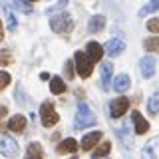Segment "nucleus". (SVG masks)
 Instances as JSON below:
<instances>
[{"instance_id":"0eeeda50","label":"nucleus","mask_w":159,"mask_h":159,"mask_svg":"<svg viewBox=\"0 0 159 159\" xmlns=\"http://www.w3.org/2000/svg\"><path fill=\"white\" fill-rule=\"evenodd\" d=\"M103 50L107 52V56L116 58V56H119V54L125 50V44H123V40H119V38H111V40H107V44H106Z\"/></svg>"},{"instance_id":"a878e982","label":"nucleus","mask_w":159,"mask_h":159,"mask_svg":"<svg viewBox=\"0 0 159 159\" xmlns=\"http://www.w3.org/2000/svg\"><path fill=\"white\" fill-rule=\"evenodd\" d=\"M147 30L149 32H155V34H159V18H151L147 22Z\"/></svg>"},{"instance_id":"7c9ffc66","label":"nucleus","mask_w":159,"mask_h":159,"mask_svg":"<svg viewBox=\"0 0 159 159\" xmlns=\"http://www.w3.org/2000/svg\"><path fill=\"white\" fill-rule=\"evenodd\" d=\"M6 111H8V109H6V107H4V106H0V119H2L4 116H6Z\"/></svg>"},{"instance_id":"f3484780","label":"nucleus","mask_w":159,"mask_h":159,"mask_svg":"<svg viewBox=\"0 0 159 159\" xmlns=\"http://www.w3.org/2000/svg\"><path fill=\"white\" fill-rule=\"evenodd\" d=\"M111 72H113V66L109 62H103L102 64V86H103V89L109 88V82H111Z\"/></svg>"},{"instance_id":"ddd939ff","label":"nucleus","mask_w":159,"mask_h":159,"mask_svg":"<svg viewBox=\"0 0 159 159\" xmlns=\"http://www.w3.org/2000/svg\"><path fill=\"white\" fill-rule=\"evenodd\" d=\"M8 129L14 133H22L26 129V117L24 116H12L8 121Z\"/></svg>"},{"instance_id":"f03ea898","label":"nucleus","mask_w":159,"mask_h":159,"mask_svg":"<svg viewBox=\"0 0 159 159\" xmlns=\"http://www.w3.org/2000/svg\"><path fill=\"white\" fill-rule=\"evenodd\" d=\"M96 123V116L92 113V109L88 107V103H80L78 106V113H76V121H74V125L76 129H84V127H89Z\"/></svg>"},{"instance_id":"c756f323","label":"nucleus","mask_w":159,"mask_h":159,"mask_svg":"<svg viewBox=\"0 0 159 159\" xmlns=\"http://www.w3.org/2000/svg\"><path fill=\"white\" fill-rule=\"evenodd\" d=\"M66 76L68 78H74V64L72 62H66Z\"/></svg>"},{"instance_id":"f704fd0d","label":"nucleus","mask_w":159,"mask_h":159,"mask_svg":"<svg viewBox=\"0 0 159 159\" xmlns=\"http://www.w3.org/2000/svg\"><path fill=\"white\" fill-rule=\"evenodd\" d=\"M28 2H34V0H28Z\"/></svg>"},{"instance_id":"6e6552de","label":"nucleus","mask_w":159,"mask_h":159,"mask_svg":"<svg viewBox=\"0 0 159 159\" xmlns=\"http://www.w3.org/2000/svg\"><path fill=\"white\" fill-rule=\"evenodd\" d=\"M139 70H141L143 78H153V76H155V58H151V56L141 58V62H139Z\"/></svg>"},{"instance_id":"473e14b6","label":"nucleus","mask_w":159,"mask_h":159,"mask_svg":"<svg viewBox=\"0 0 159 159\" xmlns=\"http://www.w3.org/2000/svg\"><path fill=\"white\" fill-rule=\"evenodd\" d=\"M4 38V30H2V22H0V40Z\"/></svg>"},{"instance_id":"2eb2a0df","label":"nucleus","mask_w":159,"mask_h":159,"mask_svg":"<svg viewBox=\"0 0 159 159\" xmlns=\"http://www.w3.org/2000/svg\"><path fill=\"white\" fill-rule=\"evenodd\" d=\"M56 151L58 153H76L78 151V141L72 139V137H68V139H64V141L56 147Z\"/></svg>"},{"instance_id":"4be33fe9","label":"nucleus","mask_w":159,"mask_h":159,"mask_svg":"<svg viewBox=\"0 0 159 159\" xmlns=\"http://www.w3.org/2000/svg\"><path fill=\"white\" fill-rule=\"evenodd\" d=\"M143 48L147 52H159V36H151L143 42Z\"/></svg>"},{"instance_id":"7ed1b4c3","label":"nucleus","mask_w":159,"mask_h":159,"mask_svg":"<svg viewBox=\"0 0 159 159\" xmlns=\"http://www.w3.org/2000/svg\"><path fill=\"white\" fill-rule=\"evenodd\" d=\"M74 62H76V70L82 78H89L92 76V70H93V62L89 60V56L86 52H76L74 56Z\"/></svg>"},{"instance_id":"f8f14e48","label":"nucleus","mask_w":159,"mask_h":159,"mask_svg":"<svg viewBox=\"0 0 159 159\" xmlns=\"http://www.w3.org/2000/svg\"><path fill=\"white\" fill-rule=\"evenodd\" d=\"M99 139H102V131H92V133H88V135L82 139V149H84V151H89L92 147H96L98 143H99Z\"/></svg>"},{"instance_id":"dca6fc26","label":"nucleus","mask_w":159,"mask_h":159,"mask_svg":"<svg viewBox=\"0 0 159 159\" xmlns=\"http://www.w3.org/2000/svg\"><path fill=\"white\" fill-rule=\"evenodd\" d=\"M26 159H44V149L40 143H30L26 149Z\"/></svg>"},{"instance_id":"f257e3e1","label":"nucleus","mask_w":159,"mask_h":159,"mask_svg":"<svg viewBox=\"0 0 159 159\" xmlns=\"http://www.w3.org/2000/svg\"><path fill=\"white\" fill-rule=\"evenodd\" d=\"M50 28H52L56 34H70V32H72V28H74V20L66 12L56 14V16L50 18Z\"/></svg>"},{"instance_id":"cd10ccee","label":"nucleus","mask_w":159,"mask_h":159,"mask_svg":"<svg viewBox=\"0 0 159 159\" xmlns=\"http://www.w3.org/2000/svg\"><path fill=\"white\" fill-rule=\"evenodd\" d=\"M10 62H12V56H10L8 50H4V52L0 54V64H10Z\"/></svg>"},{"instance_id":"20e7f679","label":"nucleus","mask_w":159,"mask_h":159,"mask_svg":"<svg viewBox=\"0 0 159 159\" xmlns=\"http://www.w3.org/2000/svg\"><path fill=\"white\" fill-rule=\"evenodd\" d=\"M40 117H42L44 127L56 125L58 119H60V116L56 113V109H54V103H50V102H44L42 103V107H40Z\"/></svg>"},{"instance_id":"bb28decb","label":"nucleus","mask_w":159,"mask_h":159,"mask_svg":"<svg viewBox=\"0 0 159 159\" xmlns=\"http://www.w3.org/2000/svg\"><path fill=\"white\" fill-rule=\"evenodd\" d=\"M8 84H10V74L8 72H0V89L6 88Z\"/></svg>"},{"instance_id":"4468645a","label":"nucleus","mask_w":159,"mask_h":159,"mask_svg":"<svg viewBox=\"0 0 159 159\" xmlns=\"http://www.w3.org/2000/svg\"><path fill=\"white\" fill-rule=\"evenodd\" d=\"M129 86H131V82H129V76L127 74H119V76L113 80V89H116V92H127L129 89Z\"/></svg>"},{"instance_id":"423d86ee","label":"nucleus","mask_w":159,"mask_h":159,"mask_svg":"<svg viewBox=\"0 0 159 159\" xmlns=\"http://www.w3.org/2000/svg\"><path fill=\"white\" fill-rule=\"evenodd\" d=\"M129 109V99L127 98H116L109 103V116L111 117H121Z\"/></svg>"},{"instance_id":"c85d7f7f","label":"nucleus","mask_w":159,"mask_h":159,"mask_svg":"<svg viewBox=\"0 0 159 159\" xmlns=\"http://www.w3.org/2000/svg\"><path fill=\"white\" fill-rule=\"evenodd\" d=\"M66 4H68V0H60V2H58V4H56V6H54V8H50V10H48V14L56 12V10H60V8H64V6H66Z\"/></svg>"},{"instance_id":"9d476101","label":"nucleus","mask_w":159,"mask_h":159,"mask_svg":"<svg viewBox=\"0 0 159 159\" xmlns=\"http://www.w3.org/2000/svg\"><path fill=\"white\" fill-rule=\"evenodd\" d=\"M131 121H133V127H135V133H137V135H143V133H147L149 123H147V119L143 117L139 111H133V113H131Z\"/></svg>"},{"instance_id":"6ab92c4d","label":"nucleus","mask_w":159,"mask_h":159,"mask_svg":"<svg viewBox=\"0 0 159 159\" xmlns=\"http://www.w3.org/2000/svg\"><path fill=\"white\" fill-rule=\"evenodd\" d=\"M103 26H106V18L102 16V14H98V16H93L92 20H89V24H88V28H89V32H99V30H103Z\"/></svg>"},{"instance_id":"9b49d317","label":"nucleus","mask_w":159,"mask_h":159,"mask_svg":"<svg viewBox=\"0 0 159 159\" xmlns=\"http://www.w3.org/2000/svg\"><path fill=\"white\" fill-rule=\"evenodd\" d=\"M103 52H106V50H103V46H102V44H98V42H89L88 46H86V54L89 56V60H92L93 64L102 60Z\"/></svg>"},{"instance_id":"2f4dec72","label":"nucleus","mask_w":159,"mask_h":159,"mask_svg":"<svg viewBox=\"0 0 159 159\" xmlns=\"http://www.w3.org/2000/svg\"><path fill=\"white\" fill-rule=\"evenodd\" d=\"M40 78H42V80H50V74H46V72H42V74H40Z\"/></svg>"},{"instance_id":"412c9836","label":"nucleus","mask_w":159,"mask_h":159,"mask_svg":"<svg viewBox=\"0 0 159 159\" xmlns=\"http://www.w3.org/2000/svg\"><path fill=\"white\" fill-rule=\"evenodd\" d=\"M147 109H149V113H151V116H157V113H159V93H153V96L149 98Z\"/></svg>"},{"instance_id":"1a4fd4ad","label":"nucleus","mask_w":159,"mask_h":159,"mask_svg":"<svg viewBox=\"0 0 159 159\" xmlns=\"http://www.w3.org/2000/svg\"><path fill=\"white\" fill-rule=\"evenodd\" d=\"M141 157L143 159H159V137L151 139L141 151Z\"/></svg>"},{"instance_id":"39448f33","label":"nucleus","mask_w":159,"mask_h":159,"mask_svg":"<svg viewBox=\"0 0 159 159\" xmlns=\"http://www.w3.org/2000/svg\"><path fill=\"white\" fill-rule=\"evenodd\" d=\"M0 153H2L4 157H8V159H14V157H18L20 147H18V143L14 141L12 137L2 135L0 137Z\"/></svg>"},{"instance_id":"b1692460","label":"nucleus","mask_w":159,"mask_h":159,"mask_svg":"<svg viewBox=\"0 0 159 159\" xmlns=\"http://www.w3.org/2000/svg\"><path fill=\"white\" fill-rule=\"evenodd\" d=\"M12 6L16 10H20V12H26V14L32 12V4H28V0H14Z\"/></svg>"},{"instance_id":"72a5a7b5","label":"nucleus","mask_w":159,"mask_h":159,"mask_svg":"<svg viewBox=\"0 0 159 159\" xmlns=\"http://www.w3.org/2000/svg\"><path fill=\"white\" fill-rule=\"evenodd\" d=\"M4 2H6V0H0V6H2V4H4Z\"/></svg>"},{"instance_id":"393cba45","label":"nucleus","mask_w":159,"mask_h":159,"mask_svg":"<svg viewBox=\"0 0 159 159\" xmlns=\"http://www.w3.org/2000/svg\"><path fill=\"white\" fill-rule=\"evenodd\" d=\"M6 20H8V30H16V18H14V14H12V10L6 8Z\"/></svg>"},{"instance_id":"a211bd4d","label":"nucleus","mask_w":159,"mask_h":159,"mask_svg":"<svg viewBox=\"0 0 159 159\" xmlns=\"http://www.w3.org/2000/svg\"><path fill=\"white\" fill-rule=\"evenodd\" d=\"M50 92L52 93H56V96H60V93H64L66 92V82H64L62 78H52L50 80Z\"/></svg>"},{"instance_id":"c9c22d12","label":"nucleus","mask_w":159,"mask_h":159,"mask_svg":"<svg viewBox=\"0 0 159 159\" xmlns=\"http://www.w3.org/2000/svg\"><path fill=\"white\" fill-rule=\"evenodd\" d=\"M72 159H74V157H72Z\"/></svg>"},{"instance_id":"5701e85b","label":"nucleus","mask_w":159,"mask_h":159,"mask_svg":"<svg viewBox=\"0 0 159 159\" xmlns=\"http://www.w3.org/2000/svg\"><path fill=\"white\" fill-rule=\"evenodd\" d=\"M157 10H159V0H149V4H145L139 10V16H145L149 12H157Z\"/></svg>"},{"instance_id":"aec40b11","label":"nucleus","mask_w":159,"mask_h":159,"mask_svg":"<svg viewBox=\"0 0 159 159\" xmlns=\"http://www.w3.org/2000/svg\"><path fill=\"white\" fill-rule=\"evenodd\" d=\"M109 149H111V143H109V141H102L96 149H93L92 157L93 159H102L103 155H107V153H109Z\"/></svg>"}]
</instances>
